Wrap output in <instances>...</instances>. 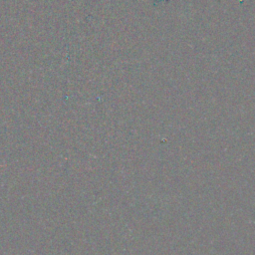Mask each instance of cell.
I'll return each mask as SVG.
<instances>
[]
</instances>
